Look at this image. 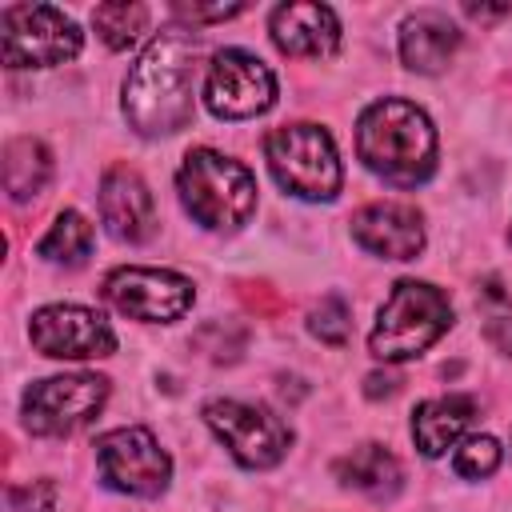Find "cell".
<instances>
[{"label":"cell","mask_w":512,"mask_h":512,"mask_svg":"<svg viewBox=\"0 0 512 512\" xmlns=\"http://www.w3.org/2000/svg\"><path fill=\"white\" fill-rule=\"evenodd\" d=\"M200 40L184 28L160 32L124 80V116L140 136H168L192 120Z\"/></svg>","instance_id":"obj_1"},{"label":"cell","mask_w":512,"mask_h":512,"mask_svg":"<svg viewBox=\"0 0 512 512\" xmlns=\"http://www.w3.org/2000/svg\"><path fill=\"white\" fill-rule=\"evenodd\" d=\"M356 152L376 176L392 184H420L436 168V132L416 104L384 96L364 108L356 124Z\"/></svg>","instance_id":"obj_2"},{"label":"cell","mask_w":512,"mask_h":512,"mask_svg":"<svg viewBox=\"0 0 512 512\" xmlns=\"http://www.w3.org/2000/svg\"><path fill=\"white\" fill-rule=\"evenodd\" d=\"M184 208L212 232H236L256 212V176L212 148H192L176 172Z\"/></svg>","instance_id":"obj_3"},{"label":"cell","mask_w":512,"mask_h":512,"mask_svg":"<svg viewBox=\"0 0 512 512\" xmlns=\"http://www.w3.org/2000/svg\"><path fill=\"white\" fill-rule=\"evenodd\" d=\"M448 324H452V304L440 288H432L424 280H400L376 316L368 348H372V356H380L388 364L412 360L428 344H436L448 332Z\"/></svg>","instance_id":"obj_4"},{"label":"cell","mask_w":512,"mask_h":512,"mask_svg":"<svg viewBox=\"0 0 512 512\" xmlns=\"http://www.w3.org/2000/svg\"><path fill=\"white\" fill-rule=\"evenodd\" d=\"M264 156L284 192L300 200H332L340 192V160L320 124H284L264 140Z\"/></svg>","instance_id":"obj_5"},{"label":"cell","mask_w":512,"mask_h":512,"mask_svg":"<svg viewBox=\"0 0 512 512\" xmlns=\"http://www.w3.org/2000/svg\"><path fill=\"white\" fill-rule=\"evenodd\" d=\"M80 52L76 24L48 4L0 8V56L8 68H52Z\"/></svg>","instance_id":"obj_6"},{"label":"cell","mask_w":512,"mask_h":512,"mask_svg":"<svg viewBox=\"0 0 512 512\" xmlns=\"http://www.w3.org/2000/svg\"><path fill=\"white\" fill-rule=\"evenodd\" d=\"M108 400V380L92 372L72 376H48L28 384L24 392V424L36 436H68L96 420V412Z\"/></svg>","instance_id":"obj_7"},{"label":"cell","mask_w":512,"mask_h":512,"mask_svg":"<svg viewBox=\"0 0 512 512\" xmlns=\"http://www.w3.org/2000/svg\"><path fill=\"white\" fill-rule=\"evenodd\" d=\"M96 468L100 480L124 496H160L172 476V460L148 428L104 432L96 440Z\"/></svg>","instance_id":"obj_8"},{"label":"cell","mask_w":512,"mask_h":512,"mask_svg":"<svg viewBox=\"0 0 512 512\" xmlns=\"http://www.w3.org/2000/svg\"><path fill=\"white\" fill-rule=\"evenodd\" d=\"M204 420L244 468H272L292 444V432L280 416L244 400H212L204 408Z\"/></svg>","instance_id":"obj_9"},{"label":"cell","mask_w":512,"mask_h":512,"mask_svg":"<svg viewBox=\"0 0 512 512\" xmlns=\"http://www.w3.org/2000/svg\"><path fill=\"white\" fill-rule=\"evenodd\" d=\"M272 100H276V76L268 72L264 60H256L240 48H224L212 56L208 80H204V104L216 116L244 120V116L268 112Z\"/></svg>","instance_id":"obj_10"},{"label":"cell","mask_w":512,"mask_h":512,"mask_svg":"<svg viewBox=\"0 0 512 512\" xmlns=\"http://www.w3.org/2000/svg\"><path fill=\"white\" fill-rule=\"evenodd\" d=\"M32 348L52 356V360H92V356H112L116 336L108 320L84 304H48L32 316Z\"/></svg>","instance_id":"obj_11"},{"label":"cell","mask_w":512,"mask_h":512,"mask_svg":"<svg viewBox=\"0 0 512 512\" xmlns=\"http://www.w3.org/2000/svg\"><path fill=\"white\" fill-rule=\"evenodd\" d=\"M104 300L132 320H176L192 304V284L164 268H116L104 280Z\"/></svg>","instance_id":"obj_12"},{"label":"cell","mask_w":512,"mask_h":512,"mask_svg":"<svg viewBox=\"0 0 512 512\" xmlns=\"http://www.w3.org/2000/svg\"><path fill=\"white\" fill-rule=\"evenodd\" d=\"M352 236L360 248L384 260H412L424 248V220L412 204L376 200L352 216Z\"/></svg>","instance_id":"obj_13"},{"label":"cell","mask_w":512,"mask_h":512,"mask_svg":"<svg viewBox=\"0 0 512 512\" xmlns=\"http://www.w3.org/2000/svg\"><path fill=\"white\" fill-rule=\"evenodd\" d=\"M100 216H104L108 232L116 240H128V244H140L156 232V204H152V192L140 180V172H132L124 164L104 172V180H100Z\"/></svg>","instance_id":"obj_14"},{"label":"cell","mask_w":512,"mask_h":512,"mask_svg":"<svg viewBox=\"0 0 512 512\" xmlns=\"http://www.w3.org/2000/svg\"><path fill=\"white\" fill-rule=\"evenodd\" d=\"M272 40L288 56H328L340 44V20L328 4L272 8Z\"/></svg>","instance_id":"obj_15"},{"label":"cell","mask_w":512,"mask_h":512,"mask_svg":"<svg viewBox=\"0 0 512 512\" xmlns=\"http://www.w3.org/2000/svg\"><path fill=\"white\" fill-rule=\"evenodd\" d=\"M456 48H460V28L436 8H424L400 24V60L412 72L432 76V72L448 68Z\"/></svg>","instance_id":"obj_16"},{"label":"cell","mask_w":512,"mask_h":512,"mask_svg":"<svg viewBox=\"0 0 512 512\" xmlns=\"http://www.w3.org/2000/svg\"><path fill=\"white\" fill-rule=\"evenodd\" d=\"M476 416V400L472 396H436L424 400L412 416V440L424 456H440L448 452L472 424Z\"/></svg>","instance_id":"obj_17"},{"label":"cell","mask_w":512,"mask_h":512,"mask_svg":"<svg viewBox=\"0 0 512 512\" xmlns=\"http://www.w3.org/2000/svg\"><path fill=\"white\" fill-rule=\"evenodd\" d=\"M336 480L356 488V492H364V496H372V500H388V496L400 492L404 468L384 444H360L356 452L336 460Z\"/></svg>","instance_id":"obj_18"},{"label":"cell","mask_w":512,"mask_h":512,"mask_svg":"<svg viewBox=\"0 0 512 512\" xmlns=\"http://www.w3.org/2000/svg\"><path fill=\"white\" fill-rule=\"evenodd\" d=\"M52 176V160H48V148L32 136H20V140H8L4 144V188L12 200H32L44 192Z\"/></svg>","instance_id":"obj_19"},{"label":"cell","mask_w":512,"mask_h":512,"mask_svg":"<svg viewBox=\"0 0 512 512\" xmlns=\"http://www.w3.org/2000/svg\"><path fill=\"white\" fill-rule=\"evenodd\" d=\"M92 248V224L80 212H60L56 224L48 228V236L40 240V256L44 260H60V264H80Z\"/></svg>","instance_id":"obj_20"},{"label":"cell","mask_w":512,"mask_h":512,"mask_svg":"<svg viewBox=\"0 0 512 512\" xmlns=\"http://www.w3.org/2000/svg\"><path fill=\"white\" fill-rule=\"evenodd\" d=\"M92 24H96V32L108 48H132L140 40L144 24H148V8L144 4H124V0L120 4H100L92 12Z\"/></svg>","instance_id":"obj_21"},{"label":"cell","mask_w":512,"mask_h":512,"mask_svg":"<svg viewBox=\"0 0 512 512\" xmlns=\"http://www.w3.org/2000/svg\"><path fill=\"white\" fill-rule=\"evenodd\" d=\"M496 464H500V444H496L492 436H468V440L456 448V456H452V468H456L460 476H468V480L492 476Z\"/></svg>","instance_id":"obj_22"},{"label":"cell","mask_w":512,"mask_h":512,"mask_svg":"<svg viewBox=\"0 0 512 512\" xmlns=\"http://www.w3.org/2000/svg\"><path fill=\"white\" fill-rule=\"evenodd\" d=\"M308 328H312V336H320L324 344H344L348 332H352V312H348V304H344L340 296H328V300H320V304L312 308Z\"/></svg>","instance_id":"obj_23"},{"label":"cell","mask_w":512,"mask_h":512,"mask_svg":"<svg viewBox=\"0 0 512 512\" xmlns=\"http://www.w3.org/2000/svg\"><path fill=\"white\" fill-rule=\"evenodd\" d=\"M236 296H240V304H244L248 312H256V316H280V312L288 308V300H284L272 284H264V280H244V284L236 288Z\"/></svg>","instance_id":"obj_24"},{"label":"cell","mask_w":512,"mask_h":512,"mask_svg":"<svg viewBox=\"0 0 512 512\" xmlns=\"http://www.w3.org/2000/svg\"><path fill=\"white\" fill-rule=\"evenodd\" d=\"M8 500H12V512H56L52 480H32L28 488H12Z\"/></svg>","instance_id":"obj_25"},{"label":"cell","mask_w":512,"mask_h":512,"mask_svg":"<svg viewBox=\"0 0 512 512\" xmlns=\"http://www.w3.org/2000/svg\"><path fill=\"white\" fill-rule=\"evenodd\" d=\"M244 4H176V16L192 20V24H208V20H228V16H240Z\"/></svg>","instance_id":"obj_26"},{"label":"cell","mask_w":512,"mask_h":512,"mask_svg":"<svg viewBox=\"0 0 512 512\" xmlns=\"http://www.w3.org/2000/svg\"><path fill=\"white\" fill-rule=\"evenodd\" d=\"M484 336H488V344H492L496 352L512 356V312L488 316V324H484Z\"/></svg>","instance_id":"obj_27"},{"label":"cell","mask_w":512,"mask_h":512,"mask_svg":"<svg viewBox=\"0 0 512 512\" xmlns=\"http://www.w3.org/2000/svg\"><path fill=\"white\" fill-rule=\"evenodd\" d=\"M364 384H368L364 392H368L372 400H376V396H392V392H396V380H392V376H384V372H372Z\"/></svg>","instance_id":"obj_28"}]
</instances>
